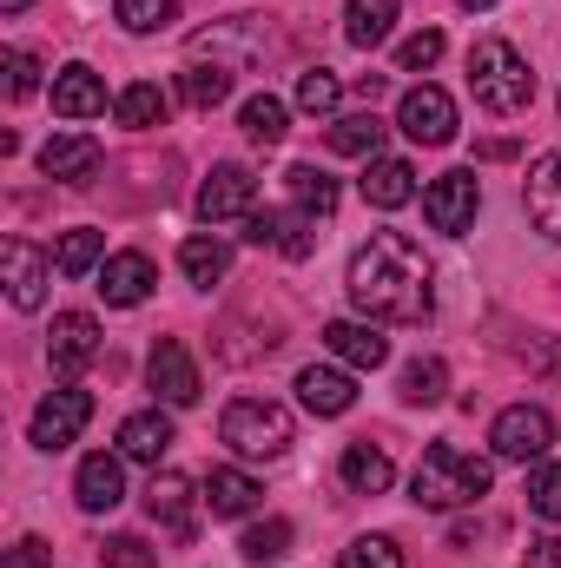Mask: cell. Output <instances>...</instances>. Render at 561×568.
Instances as JSON below:
<instances>
[{
	"label": "cell",
	"instance_id": "obj_6",
	"mask_svg": "<svg viewBox=\"0 0 561 568\" xmlns=\"http://www.w3.org/2000/svg\"><path fill=\"white\" fill-rule=\"evenodd\" d=\"M476 212H482V179H476L469 165H456V172L429 179V192H422V219H429V232L462 239V232L476 225Z\"/></svg>",
	"mask_w": 561,
	"mask_h": 568
},
{
	"label": "cell",
	"instance_id": "obj_41",
	"mask_svg": "<svg viewBox=\"0 0 561 568\" xmlns=\"http://www.w3.org/2000/svg\"><path fill=\"white\" fill-rule=\"evenodd\" d=\"M33 87H40V60H33L27 47H7V93H13V100H27Z\"/></svg>",
	"mask_w": 561,
	"mask_h": 568
},
{
	"label": "cell",
	"instance_id": "obj_16",
	"mask_svg": "<svg viewBox=\"0 0 561 568\" xmlns=\"http://www.w3.org/2000/svg\"><path fill=\"white\" fill-rule=\"evenodd\" d=\"M310 232H317L310 212H272V205H265V212L245 219V239H252L258 252H284V258H310V245H317Z\"/></svg>",
	"mask_w": 561,
	"mask_h": 568
},
{
	"label": "cell",
	"instance_id": "obj_38",
	"mask_svg": "<svg viewBox=\"0 0 561 568\" xmlns=\"http://www.w3.org/2000/svg\"><path fill=\"white\" fill-rule=\"evenodd\" d=\"M529 509L542 516V523H561V463H536V476H529Z\"/></svg>",
	"mask_w": 561,
	"mask_h": 568
},
{
	"label": "cell",
	"instance_id": "obj_11",
	"mask_svg": "<svg viewBox=\"0 0 561 568\" xmlns=\"http://www.w3.org/2000/svg\"><path fill=\"white\" fill-rule=\"evenodd\" d=\"M252 212H258L252 165H212L205 185H198V219L205 225H232V219H252Z\"/></svg>",
	"mask_w": 561,
	"mask_h": 568
},
{
	"label": "cell",
	"instance_id": "obj_17",
	"mask_svg": "<svg viewBox=\"0 0 561 568\" xmlns=\"http://www.w3.org/2000/svg\"><path fill=\"white\" fill-rule=\"evenodd\" d=\"M152 284H159V272H152V258H145V252H106V265H100V297H106L113 311L145 304V297H152Z\"/></svg>",
	"mask_w": 561,
	"mask_h": 568
},
{
	"label": "cell",
	"instance_id": "obj_22",
	"mask_svg": "<svg viewBox=\"0 0 561 568\" xmlns=\"http://www.w3.org/2000/svg\"><path fill=\"white\" fill-rule=\"evenodd\" d=\"M522 205H529V225H536L542 239H555V245H561V152H549V159L529 172Z\"/></svg>",
	"mask_w": 561,
	"mask_h": 568
},
{
	"label": "cell",
	"instance_id": "obj_32",
	"mask_svg": "<svg viewBox=\"0 0 561 568\" xmlns=\"http://www.w3.org/2000/svg\"><path fill=\"white\" fill-rule=\"evenodd\" d=\"M113 113H120V126H133V133H152V126H165V113H172V100L152 87V80H133L120 100H113Z\"/></svg>",
	"mask_w": 561,
	"mask_h": 568
},
{
	"label": "cell",
	"instance_id": "obj_7",
	"mask_svg": "<svg viewBox=\"0 0 561 568\" xmlns=\"http://www.w3.org/2000/svg\"><path fill=\"white\" fill-rule=\"evenodd\" d=\"M198 503H205V483L178 476V469H152L145 483V516L172 536V542H192L198 536Z\"/></svg>",
	"mask_w": 561,
	"mask_h": 568
},
{
	"label": "cell",
	"instance_id": "obj_43",
	"mask_svg": "<svg viewBox=\"0 0 561 568\" xmlns=\"http://www.w3.org/2000/svg\"><path fill=\"white\" fill-rule=\"evenodd\" d=\"M7 568H53V549H47L40 536H20V542L7 549Z\"/></svg>",
	"mask_w": 561,
	"mask_h": 568
},
{
	"label": "cell",
	"instance_id": "obj_2",
	"mask_svg": "<svg viewBox=\"0 0 561 568\" xmlns=\"http://www.w3.org/2000/svg\"><path fill=\"white\" fill-rule=\"evenodd\" d=\"M469 93H476V106L482 113H496V120H516V113H529L536 106V73H529V60L509 47V40H476L469 47Z\"/></svg>",
	"mask_w": 561,
	"mask_h": 568
},
{
	"label": "cell",
	"instance_id": "obj_14",
	"mask_svg": "<svg viewBox=\"0 0 561 568\" xmlns=\"http://www.w3.org/2000/svg\"><path fill=\"white\" fill-rule=\"evenodd\" d=\"M73 503H80L86 516H113V509L126 503V456H120V449H93V456L80 463V476H73Z\"/></svg>",
	"mask_w": 561,
	"mask_h": 568
},
{
	"label": "cell",
	"instance_id": "obj_42",
	"mask_svg": "<svg viewBox=\"0 0 561 568\" xmlns=\"http://www.w3.org/2000/svg\"><path fill=\"white\" fill-rule=\"evenodd\" d=\"M100 562H106V568H152V549H145L140 536H106Z\"/></svg>",
	"mask_w": 561,
	"mask_h": 568
},
{
	"label": "cell",
	"instance_id": "obj_3",
	"mask_svg": "<svg viewBox=\"0 0 561 568\" xmlns=\"http://www.w3.org/2000/svg\"><path fill=\"white\" fill-rule=\"evenodd\" d=\"M489 483H496V469L482 456H469L456 443H429L410 476V496H417V509H469L489 496Z\"/></svg>",
	"mask_w": 561,
	"mask_h": 568
},
{
	"label": "cell",
	"instance_id": "obj_33",
	"mask_svg": "<svg viewBox=\"0 0 561 568\" xmlns=\"http://www.w3.org/2000/svg\"><path fill=\"white\" fill-rule=\"evenodd\" d=\"M225 93H232V67H218V60H212V67H205V60H192V67L178 73V100H185V106H198V113H212Z\"/></svg>",
	"mask_w": 561,
	"mask_h": 568
},
{
	"label": "cell",
	"instance_id": "obj_28",
	"mask_svg": "<svg viewBox=\"0 0 561 568\" xmlns=\"http://www.w3.org/2000/svg\"><path fill=\"white\" fill-rule=\"evenodd\" d=\"M324 145L344 152V159H377V145H384V120H377V113H344V120L324 126Z\"/></svg>",
	"mask_w": 561,
	"mask_h": 568
},
{
	"label": "cell",
	"instance_id": "obj_15",
	"mask_svg": "<svg viewBox=\"0 0 561 568\" xmlns=\"http://www.w3.org/2000/svg\"><path fill=\"white\" fill-rule=\"evenodd\" d=\"M397 126L417 145H449L456 140V100H449L442 87H410V93L397 100Z\"/></svg>",
	"mask_w": 561,
	"mask_h": 568
},
{
	"label": "cell",
	"instance_id": "obj_39",
	"mask_svg": "<svg viewBox=\"0 0 561 568\" xmlns=\"http://www.w3.org/2000/svg\"><path fill=\"white\" fill-rule=\"evenodd\" d=\"M337 568H404V549H397L390 536H357V542L337 556Z\"/></svg>",
	"mask_w": 561,
	"mask_h": 568
},
{
	"label": "cell",
	"instance_id": "obj_31",
	"mask_svg": "<svg viewBox=\"0 0 561 568\" xmlns=\"http://www.w3.org/2000/svg\"><path fill=\"white\" fill-rule=\"evenodd\" d=\"M53 265H60L67 278H86V272H100V265H106V232H93V225H80V232H60V245H53Z\"/></svg>",
	"mask_w": 561,
	"mask_h": 568
},
{
	"label": "cell",
	"instance_id": "obj_25",
	"mask_svg": "<svg viewBox=\"0 0 561 568\" xmlns=\"http://www.w3.org/2000/svg\"><path fill=\"white\" fill-rule=\"evenodd\" d=\"M258 496H265V483L245 476V469H212V476H205V509H212V516H252Z\"/></svg>",
	"mask_w": 561,
	"mask_h": 568
},
{
	"label": "cell",
	"instance_id": "obj_23",
	"mask_svg": "<svg viewBox=\"0 0 561 568\" xmlns=\"http://www.w3.org/2000/svg\"><path fill=\"white\" fill-rule=\"evenodd\" d=\"M172 443H178V436H172V417H165V410H133V417L120 424V456H126V463H152V469H159V456H165Z\"/></svg>",
	"mask_w": 561,
	"mask_h": 568
},
{
	"label": "cell",
	"instance_id": "obj_30",
	"mask_svg": "<svg viewBox=\"0 0 561 568\" xmlns=\"http://www.w3.org/2000/svg\"><path fill=\"white\" fill-rule=\"evenodd\" d=\"M238 126H245L252 145H278L284 133H290V106H284L278 93H252V100L238 106Z\"/></svg>",
	"mask_w": 561,
	"mask_h": 568
},
{
	"label": "cell",
	"instance_id": "obj_5",
	"mask_svg": "<svg viewBox=\"0 0 561 568\" xmlns=\"http://www.w3.org/2000/svg\"><path fill=\"white\" fill-rule=\"evenodd\" d=\"M93 424V390H80V384H60V390H47L40 397V410H33V424H27V443L33 449H47V456H60L67 443H80V429Z\"/></svg>",
	"mask_w": 561,
	"mask_h": 568
},
{
	"label": "cell",
	"instance_id": "obj_34",
	"mask_svg": "<svg viewBox=\"0 0 561 568\" xmlns=\"http://www.w3.org/2000/svg\"><path fill=\"white\" fill-rule=\"evenodd\" d=\"M284 185H290L297 212H310V219H330V212H337V179H330V172H317V165H290Z\"/></svg>",
	"mask_w": 561,
	"mask_h": 568
},
{
	"label": "cell",
	"instance_id": "obj_40",
	"mask_svg": "<svg viewBox=\"0 0 561 568\" xmlns=\"http://www.w3.org/2000/svg\"><path fill=\"white\" fill-rule=\"evenodd\" d=\"M442 47H449V40H442L436 27H422V33H410V40L397 47V67H404V73H429V67L442 60Z\"/></svg>",
	"mask_w": 561,
	"mask_h": 568
},
{
	"label": "cell",
	"instance_id": "obj_46",
	"mask_svg": "<svg viewBox=\"0 0 561 568\" xmlns=\"http://www.w3.org/2000/svg\"><path fill=\"white\" fill-rule=\"evenodd\" d=\"M462 7H469V13H482V7H496V0H462Z\"/></svg>",
	"mask_w": 561,
	"mask_h": 568
},
{
	"label": "cell",
	"instance_id": "obj_45",
	"mask_svg": "<svg viewBox=\"0 0 561 568\" xmlns=\"http://www.w3.org/2000/svg\"><path fill=\"white\" fill-rule=\"evenodd\" d=\"M27 7H33V0H0V13H7V20H13V13H27Z\"/></svg>",
	"mask_w": 561,
	"mask_h": 568
},
{
	"label": "cell",
	"instance_id": "obj_19",
	"mask_svg": "<svg viewBox=\"0 0 561 568\" xmlns=\"http://www.w3.org/2000/svg\"><path fill=\"white\" fill-rule=\"evenodd\" d=\"M40 172L60 179V185H93V172H100V140H93V133H53V140L40 145Z\"/></svg>",
	"mask_w": 561,
	"mask_h": 568
},
{
	"label": "cell",
	"instance_id": "obj_21",
	"mask_svg": "<svg viewBox=\"0 0 561 568\" xmlns=\"http://www.w3.org/2000/svg\"><path fill=\"white\" fill-rule=\"evenodd\" d=\"M53 113L60 120H100L106 113V87H100V73L93 67H60L53 73Z\"/></svg>",
	"mask_w": 561,
	"mask_h": 568
},
{
	"label": "cell",
	"instance_id": "obj_26",
	"mask_svg": "<svg viewBox=\"0 0 561 568\" xmlns=\"http://www.w3.org/2000/svg\"><path fill=\"white\" fill-rule=\"evenodd\" d=\"M397 33V0H344V40L350 47H384Z\"/></svg>",
	"mask_w": 561,
	"mask_h": 568
},
{
	"label": "cell",
	"instance_id": "obj_20",
	"mask_svg": "<svg viewBox=\"0 0 561 568\" xmlns=\"http://www.w3.org/2000/svg\"><path fill=\"white\" fill-rule=\"evenodd\" d=\"M337 476H344V489L350 496H384L390 483H397V463H390V449L384 443H344V456H337Z\"/></svg>",
	"mask_w": 561,
	"mask_h": 568
},
{
	"label": "cell",
	"instance_id": "obj_9",
	"mask_svg": "<svg viewBox=\"0 0 561 568\" xmlns=\"http://www.w3.org/2000/svg\"><path fill=\"white\" fill-rule=\"evenodd\" d=\"M53 272H60L53 252H40V245H27V239H7V245H0V284H7V304H13V311H40Z\"/></svg>",
	"mask_w": 561,
	"mask_h": 568
},
{
	"label": "cell",
	"instance_id": "obj_1",
	"mask_svg": "<svg viewBox=\"0 0 561 568\" xmlns=\"http://www.w3.org/2000/svg\"><path fill=\"white\" fill-rule=\"evenodd\" d=\"M429 258L410 232H370L357 252H350V272L344 291L350 304L370 317V324H422L436 311V291H429Z\"/></svg>",
	"mask_w": 561,
	"mask_h": 568
},
{
	"label": "cell",
	"instance_id": "obj_27",
	"mask_svg": "<svg viewBox=\"0 0 561 568\" xmlns=\"http://www.w3.org/2000/svg\"><path fill=\"white\" fill-rule=\"evenodd\" d=\"M178 272L198 284V291H212V284L232 272V245H225V239H212V232H192V239L178 245Z\"/></svg>",
	"mask_w": 561,
	"mask_h": 568
},
{
	"label": "cell",
	"instance_id": "obj_35",
	"mask_svg": "<svg viewBox=\"0 0 561 568\" xmlns=\"http://www.w3.org/2000/svg\"><path fill=\"white\" fill-rule=\"evenodd\" d=\"M238 556H245V562H284V556H290V523H284V516H265V523H252V529H245V542H238Z\"/></svg>",
	"mask_w": 561,
	"mask_h": 568
},
{
	"label": "cell",
	"instance_id": "obj_18",
	"mask_svg": "<svg viewBox=\"0 0 561 568\" xmlns=\"http://www.w3.org/2000/svg\"><path fill=\"white\" fill-rule=\"evenodd\" d=\"M297 404H304L310 417H344V410L357 404V377L337 371V364H304V371H297Z\"/></svg>",
	"mask_w": 561,
	"mask_h": 568
},
{
	"label": "cell",
	"instance_id": "obj_10",
	"mask_svg": "<svg viewBox=\"0 0 561 568\" xmlns=\"http://www.w3.org/2000/svg\"><path fill=\"white\" fill-rule=\"evenodd\" d=\"M100 344H106V337H100V317H93V311H60L53 331H47V364H53V377L73 384V377L100 357Z\"/></svg>",
	"mask_w": 561,
	"mask_h": 568
},
{
	"label": "cell",
	"instance_id": "obj_29",
	"mask_svg": "<svg viewBox=\"0 0 561 568\" xmlns=\"http://www.w3.org/2000/svg\"><path fill=\"white\" fill-rule=\"evenodd\" d=\"M397 397L417 404V410L442 404V397H449V364H442V357H410L404 377H397Z\"/></svg>",
	"mask_w": 561,
	"mask_h": 568
},
{
	"label": "cell",
	"instance_id": "obj_8",
	"mask_svg": "<svg viewBox=\"0 0 561 568\" xmlns=\"http://www.w3.org/2000/svg\"><path fill=\"white\" fill-rule=\"evenodd\" d=\"M489 449L502 463H542L555 449V417L542 404H509L496 424H489Z\"/></svg>",
	"mask_w": 561,
	"mask_h": 568
},
{
	"label": "cell",
	"instance_id": "obj_12",
	"mask_svg": "<svg viewBox=\"0 0 561 568\" xmlns=\"http://www.w3.org/2000/svg\"><path fill=\"white\" fill-rule=\"evenodd\" d=\"M145 384H152V397L172 404V410L198 404V390H205V377H198V364H192V351H185L178 337H159V344H152V357H145Z\"/></svg>",
	"mask_w": 561,
	"mask_h": 568
},
{
	"label": "cell",
	"instance_id": "obj_24",
	"mask_svg": "<svg viewBox=\"0 0 561 568\" xmlns=\"http://www.w3.org/2000/svg\"><path fill=\"white\" fill-rule=\"evenodd\" d=\"M410 199H417V172H410V159H370V165H364V205L397 212V205H410Z\"/></svg>",
	"mask_w": 561,
	"mask_h": 568
},
{
	"label": "cell",
	"instance_id": "obj_44",
	"mask_svg": "<svg viewBox=\"0 0 561 568\" xmlns=\"http://www.w3.org/2000/svg\"><path fill=\"white\" fill-rule=\"evenodd\" d=\"M522 568H561V536H536L522 549Z\"/></svg>",
	"mask_w": 561,
	"mask_h": 568
},
{
	"label": "cell",
	"instance_id": "obj_13",
	"mask_svg": "<svg viewBox=\"0 0 561 568\" xmlns=\"http://www.w3.org/2000/svg\"><path fill=\"white\" fill-rule=\"evenodd\" d=\"M324 351H330L344 371H384V364H390V337H384L370 317H330V324H324Z\"/></svg>",
	"mask_w": 561,
	"mask_h": 568
},
{
	"label": "cell",
	"instance_id": "obj_4",
	"mask_svg": "<svg viewBox=\"0 0 561 568\" xmlns=\"http://www.w3.org/2000/svg\"><path fill=\"white\" fill-rule=\"evenodd\" d=\"M290 410L272 404V397H232L225 404V417H218V443L232 449V456H245V463H272L290 449Z\"/></svg>",
	"mask_w": 561,
	"mask_h": 568
},
{
	"label": "cell",
	"instance_id": "obj_37",
	"mask_svg": "<svg viewBox=\"0 0 561 568\" xmlns=\"http://www.w3.org/2000/svg\"><path fill=\"white\" fill-rule=\"evenodd\" d=\"M178 7H185V0H113V13H120L126 33H159V27H172Z\"/></svg>",
	"mask_w": 561,
	"mask_h": 568
},
{
	"label": "cell",
	"instance_id": "obj_36",
	"mask_svg": "<svg viewBox=\"0 0 561 568\" xmlns=\"http://www.w3.org/2000/svg\"><path fill=\"white\" fill-rule=\"evenodd\" d=\"M337 100H344V80H337L330 67H310V73H297V106H304L310 120H330V113H337Z\"/></svg>",
	"mask_w": 561,
	"mask_h": 568
}]
</instances>
